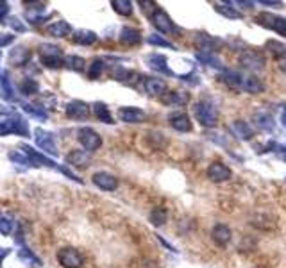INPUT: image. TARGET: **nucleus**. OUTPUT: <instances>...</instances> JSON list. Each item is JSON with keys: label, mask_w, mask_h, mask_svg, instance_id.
Segmentation results:
<instances>
[{"label": "nucleus", "mask_w": 286, "mask_h": 268, "mask_svg": "<svg viewBox=\"0 0 286 268\" xmlns=\"http://www.w3.org/2000/svg\"><path fill=\"white\" fill-rule=\"evenodd\" d=\"M21 152L25 154L27 158L30 159V163H32V166H48V168H52V170H57L61 172V174H64L66 177H70L72 181H77V183H82L81 179L77 177L75 174H72V172L68 170V168H64V166H59L56 161H52L50 158H47L45 154L38 152V150H34L32 147H29V145H20Z\"/></svg>", "instance_id": "1"}, {"label": "nucleus", "mask_w": 286, "mask_h": 268, "mask_svg": "<svg viewBox=\"0 0 286 268\" xmlns=\"http://www.w3.org/2000/svg\"><path fill=\"white\" fill-rule=\"evenodd\" d=\"M193 113H195L197 122H199L202 127L211 129L217 125L218 111H217V106L213 104V100H210V98L199 100V102L195 104V107H193Z\"/></svg>", "instance_id": "2"}, {"label": "nucleus", "mask_w": 286, "mask_h": 268, "mask_svg": "<svg viewBox=\"0 0 286 268\" xmlns=\"http://www.w3.org/2000/svg\"><path fill=\"white\" fill-rule=\"evenodd\" d=\"M29 124L18 115H2L0 116V136L16 134V136H29Z\"/></svg>", "instance_id": "3"}, {"label": "nucleus", "mask_w": 286, "mask_h": 268, "mask_svg": "<svg viewBox=\"0 0 286 268\" xmlns=\"http://www.w3.org/2000/svg\"><path fill=\"white\" fill-rule=\"evenodd\" d=\"M39 54H41V63L48 68H59L61 64H64L63 52L57 45H50V43H43L39 47Z\"/></svg>", "instance_id": "4"}, {"label": "nucleus", "mask_w": 286, "mask_h": 268, "mask_svg": "<svg viewBox=\"0 0 286 268\" xmlns=\"http://www.w3.org/2000/svg\"><path fill=\"white\" fill-rule=\"evenodd\" d=\"M256 21L261 27L274 30V32H278L279 36H285L286 38V18L278 16V14H274V13H261L256 16Z\"/></svg>", "instance_id": "5"}, {"label": "nucleus", "mask_w": 286, "mask_h": 268, "mask_svg": "<svg viewBox=\"0 0 286 268\" xmlns=\"http://www.w3.org/2000/svg\"><path fill=\"white\" fill-rule=\"evenodd\" d=\"M77 140L84 147L86 152H93V150L100 149L102 145V138L98 136V132H95L91 127H81L77 131Z\"/></svg>", "instance_id": "6"}, {"label": "nucleus", "mask_w": 286, "mask_h": 268, "mask_svg": "<svg viewBox=\"0 0 286 268\" xmlns=\"http://www.w3.org/2000/svg\"><path fill=\"white\" fill-rule=\"evenodd\" d=\"M238 61L245 70H249V72H258V70L265 68V57H263L260 52L244 50L240 54Z\"/></svg>", "instance_id": "7"}, {"label": "nucleus", "mask_w": 286, "mask_h": 268, "mask_svg": "<svg viewBox=\"0 0 286 268\" xmlns=\"http://www.w3.org/2000/svg\"><path fill=\"white\" fill-rule=\"evenodd\" d=\"M57 261L63 268H81L82 263H84L81 252L72 247H64L57 251Z\"/></svg>", "instance_id": "8"}, {"label": "nucleus", "mask_w": 286, "mask_h": 268, "mask_svg": "<svg viewBox=\"0 0 286 268\" xmlns=\"http://www.w3.org/2000/svg\"><path fill=\"white\" fill-rule=\"evenodd\" d=\"M34 141L43 152L50 154V156H57V147H56V141H54V134H52V132L45 131V129L41 127L34 129Z\"/></svg>", "instance_id": "9"}, {"label": "nucleus", "mask_w": 286, "mask_h": 268, "mask_svg": "<svg viewBox=\"0 0 286 268\" xmlns=\"http://www.w3.org/2000/svg\"><path fill=\"white\" fill-rule=\"evenodd\" d=\"M193 43H195V47L201 50V54H213L224 41L218 38H213V36L210 34H206V32H199V34L195 36V39H193Z\"/></svg>", "instance_id": "10"}, {"label": "nucleus", "mask_w": 286, "mask_h": 268, "mask_svg": "<svg viewBox=\"0 0 286 268\" xmlns=\"http://www.w3.org/2000/svg\"><path fill=\"white\" fill-rule=\"evenodd\" d=\"M118 118L125 124H141L147 118V113L140 107L127 106V107H120L118 109Z\"/></svg>", "instance_id": "11"}, {"label": "nucleus", "mask_w": 286, "mask_h": 268, "mask_svg": "<svg viewBox=\"0 0 286 268\" xmlns=\"http://www.w3.org/2000/svg\"><path fill=\"white\" fill-rule=\"evenodd\" d=\"M231 175H233L231 168L224 165L222 161L211 163L210 168H208V179L213 181V183H226V181L231 179Z\"/></svg>", "instance_id": "12"}, {"label": "nucleus", "mask_w": 286, "mask_h": 268, "mask_svg": "<svg viewBox=\"0 0 286 268\" xmlns=\"http://www.w3.org/2000/svg\"><path fill=\"white\" fill-rule=\"evenodd\" d=\"M91 181H93L95 186L104 190V192H115L118 188V179L115 175L107 174V172H95Z\"/></svg>", "instance_id": "13"}, {"label": "nucleus", "mask_w": 286, "mask_h": 268, "mask_svg": "<svg viewBox=\"0 0 286 268\" xmlns=\"http://www.w3.org/2000/svg\"><path fill=\"white\" fill-rule=\"evenodd\" d=\"M150 21H152V25L156 27L159 32H163V34H172V32L175 30L170 16H168L165 11H161V9H158V11L150 16Z\"/></svg>", "instance_id": "14"}, {"label": "nucleus", "mask_w": 286, "mask_h": 268, "mask_svg": "<svg viewBox=\"0 0 286 268\" xmlns=\"http://www.w3.org/2000/svg\"><path fill=\"white\" fill-rule=\"evenodd\" d=\"M252 122H254V125L263 132H272L274 127H276V120H274V116L270 115L269 111H263V109L254 111Z\"/></svg>", "instance_id": "15"}, {"label": "nucleus", "mask_w": 286, "mask_h": 268, "mask_svg": "<svg viewBox=\"0 0 286 268\" xmlns=\"http://www.w3.org/2000/svg\"><path fill=\"white\" fill-rule=\"evenodd\" d=\"M64 111H66V116H68V118L84 120L90 115V106L86 102H82V100H72V102L66 104Z\"/></svg>", "instance_id": "16"}, {"label": "nucleus", "mask_w": 286, "mask_h": 268, "mask_svg": "<svg viewBox=\"0 0 286 268\" xmlns=\"http://www.w3.org/2000/svg\"><path fill=\"white\" fill-rule=\"evenodd\" d=\"M168 122H170V125L175 129V131H179V132L192 131V120H190V116L186 115V113H183V111L170 113V116H168Z\"/></svg>", "instance_id": "17"}, {"label": "nucleus", "mask_w": 286, "mask_h": 268, "mask_svg": "<svg viewBox=\"0 0 286 268\" xmlns=\"http://www.w3.org/2000/svg\"><path fill=\"white\" fill-rule=\"evenodd\" d=\"M147 64H149L150 68L154 70V72H161L165 73V75H172V70L168 68V64H167V57L161 54H149L145 57Z\"/></svg>", "instance_id": "18"}, {"label": "nucleus", "mask_w": 286, "mask_h": 268, "mask_svg": "<svg viewBox=\"0 0 286 268\" xmlns=\"http://www.w3.org/2000/svg\"><path fill=\"white\" fill-rule=\"evenodd\" d=\"M231 131H233V134H235L238 140H252V136H254V131H252V127L247 124V122H244V120H235L233 124H231Z\"/></svg>", "instance_id": "19"}, {"label": "nucleus", "mask_w": 286, "mask_h": 268, "mask_svg": "<svg viewBox=\"0 0 286 268\" xmlns=\"http://www.w3.org/2000/svg\"><path fill=\"white\" fill-rule=\"evenodd\" d=\"M240 89H242V91H247V93L251 95H258L265 89V86H263V82H261L256 75H244Z\"/></svg>", "instance_id": "20"}, {"label": "nucleus", "mask_w": 286, "mask_h": 268, "mask_svg": "<svg viewBox=\"0 0 286 268\" xmlns=\"http://www.w3.org/2000/svg\"><path fill=\"white\" fill-rule=\"evenodd\" d=\"M66 161L72 166H77V168H84V166L90 165L91 156L90 152H86V150H72V152L66 156Z\"/></svg>", "instance_id": "21"}, {"label": "nucleus", "mask_w": 286, "mask_h": 268, "mask_svg": "<svg viewBox=\"0 0 286 268\" xmlns=\"http://www.w3.org/2000/svg\"><path fill=\"white\" fill-rule=\"evenodd\" d=\"M143 89H145V93L156 97V95H161L167 89V82L163 79H156V77H147L143 81Z\"/></svg>", "instance_id": "22"}, {"label": "nucleus", "mask_w": 286, "mask_h": 268, "mask_svg": "<svg viewBox=\"0 0 286 268\" xmlns=\"http://www.w3.org/2000/svg\"><path fill=\"white\" fill-rule=\"evenodd\" d=\"M47 32L50 36H54V38H66V36L72 32V27H70L68 21L57 20V21H54V23H50V25L47 27Z\"/></svg>", "instance_id": "23"}, {"label": "nucleus", "mask_w": 286, "mask_h": 268, "mask_svg": "<svg viewBox=\"0 0 286 268\" xmlns=\"http://www.w3.org/2000/svg\"><path fill=\"white\" fill-rule=\"evenodd\" d=\"M211 236H213L215 243L217 245H220V247H224V245H227L231 240V229L227 226H224V224H218V226L213 227V233H211Z\"/></svg>", "instance_id": "24"}, {"label": "nucleus", "mask_w": 286, "mask_h": 268, "mask_svg": "<svg viewBox=\"0 0 286 268\" xmlns=\"http://www.w3.org/2000/svg\"><path fill=\"white\" fill-rule=\"evenodd\" d=\"M141 41V32L133 27H124L120 30V43L124 45H138Z\"/></svg>", "instance_id": "25"}, {"label": "nucleus", "mask_w": 286, "mask_h": 268, "mask_svg": "<svg viewBox=\"0 0 286 268\" xmlns=\"http://www.w3.org/2000/svg\"><path fill=\"white\" fill-rule=\"evenodd\" d=\"M0 97L4 98V100H7V102L16 100L14 88L11 86V79H9L7 73H2V79H0Z\"/></svg>", "instance_id": "26"}, {"label": "nucleus", "mask_w": 286, "mask_h": 268, "mask_svg": "<svg viewBox=\"0 0 286 268\" xmlns=\"http://www.w3.org/2000/svg\"><path fill=\"white\" fill-rule=\"evenodd\" d=\"M215 9H217L218 14H222V16L229 18V20H242V18H244V14L240 13L236 7H233V4H231V2L217 4V5H215Z\"/></svg>", "instance_id": "27"}, {"label": "nucleus", "mask_w": 286, "mask_h": 268, "mask_svg": "<svg viewBox=\"0 0 286 268\" xmlns=\"http://www.w3.org/2000/svg\"><path fill=\"white\" fill-rule=\"evenodd\" d=\"M186 102H188V93L184 91H168L163 97V104L167 106H184Z\"/></svg>", "instance_id": "28"}, {"label": "nucleus", "mask_w": 286, "mask_h": 268, "mask_svg": "<svg viewBox=\"0 0 286 268\" xmlns=\"http://www.w3.org/2000/svg\"><path fill=\"white\" fill-rule=\"evenodd\" d=\"M95 41H97V34H95L93 30L81 29V30H75V32H73V43H77V45H84V47H88V45H93Z\"/></svg>", "instance_id": "29"}, {"label": "nucleus", "mask_w": 286, "mask_h": 268, "mask_svg": "<svg viewBox=\"0 0 286 268\" xmlns=\"http://www.w3.org/2000/svg\"><path fill=\"white\" fill-rule=\"evenodd\" d=\"M93 115L97 116L100 122H104V124H115L113 122V116H111V113H109V107L106 106L104 102H95L93 104Z\"/></svg>", "instance_id": "30"}, {"label": "nucleus", "mask_w": 286, "mask_h": 268, "mask_svg": "<svg viewBox=\"0 0 286 268\" xmlns=\"http://www.w3.org/2000/svg\"><path fill=\"white\" fill-rule=\"evenodd\" d=\"M18 260L21 261V263H25V265H30V267H41V260H39L38 256L34 254L32 251H29V249H20L18 251Z\"/></svg>", "instance_id": "31"}, {"label": "nucleus", "mask_w": 286, "mask_h": 268, "mask_svg": "<svg viewBox=\"0 0 286 268\" xmlns=\"http://www.w3.org/2000/svg\"><path fill=\"white\" fill-rule=\"evenodd\" d=\"M113 77H115L116 81L125 82V84H136L140 75H138L136 72H131V70H127V68H118L115 73H113Z\"/></svg>", "instance_id": "32"}, {"label": "nucleus", "mask_w": 286, "mask_h": 268, "mask_svg": "<svg viewBox=\"0 0 286 268\" xmlns=\"http://www.w3.org/2000/svg\"><path fill=\"white\" fill-rule=\"evenodd\" d=\"M21 109H23V113H27L29 116H32V118H39V120H47L48 118V113L43 107L39 106H34V104H21Z\"/></svg>", "instance_id": "33"}, {"label": "nucleus", "mask_w": 286, "mask_h": 268, "mask_svg": "<svg viewBox=\"0 0 286 268\" xmlns=\"http://www.w3.org/2000/svg\"><path fill=\"white\" fill-rule=\"evenodd\" d=\"M150 224L156 227L159 226H165L167 224V218H168V213L165 208H154L152 211H150Z\"/></svg>", "instance_id": "34"}, {"label": "nucleus", "mask_w": 286, "mask_h": 268, "mask_svg": "<svg viewBox=\"0 0 286 268\" xmlns=\"http://www.w3.org/2000/svg\"><path fill=\"white\" fill-rule=\"evenodd\" d=\"M111 5L122 16H131L133 14V2H129V0H113Z\"/></svg>", "instance_id": "35"}, {"label": "nucleus", "mask_w": 286, "mask_h": 268, "mask_svg": "<svg viewBox=\"0 0 286 268\" xmlns=\"http://www.w3.org/2000/svg\"><path fill=\"white\" fill-rule=\"evenodd\" d=\"M197 59L201 61V63L208 64V66H211V68H218V70H224L222 66V61H220V57L215 54H197Z\"/></svg>", "instance_id": "36"}, {"label": "nucleus", "mask_w": 286, "mask_h": 268, "mask_svg": "<svg viewBox=\"0 0 286 268\" xmlns=\"http://www.w3.org/2000/svg\"><path fill=\"white\" fill-rule=\"evenodd\" d=\"M64 64H66L70 70H73V72H82L86 61L82 59V57H79V55H66V57H64Z\"/></svg>", "instance_id": "37"}, {"label": "nucleus", "mask_w": 286, "mask_h": 268, "mask_svg": "<svg viewBox=\"0 0 286 268\" xmlns=\"http://www.w3.org/2000/svg\"><path fill=\"white\" fill-rule=\"evenodd\" d=\"M29 59H30V52L25 50V48H16V50L11 52V61H13L16 66L25 64Z\"/></svg>", "instance_id": "38"}, {"label": "nucleus", "mask_w": 286, "mask_h": 268, "mask_svg": "<svg viewBox=\"0 0 286 268\" xmlns=\"http://www.w3.org/2000/svg\"><path fill=\"white\" fill-rule=\"evenodd\" d=\"M267 50L270 52L272 55H276L278 59H281V57H286V45H283V43L279 41H267Z\"/></svg>", "instance_id": "39"}, {"label": "nucleus", "mask_w": 286, "mask_h": 268, "mask_svg": "<svg viewBox=\"0 0 286 268\" xmlns=\"http://www.w3.org/2000/svg\"><path fill=\"white\" fill-rule=\"evenodd\" d=\"M39 91V86L34 79H25V81L20 84V93L21 95H34Z\"/></svg>", "instance_id": "40"}, {"label": "nucleus", "mask_w": 286, "mask_h": 268, "mask_svg": "<svg viewBox=\"0 0 286 268\" xmlns=\"http://www.w3.org/2000/svg\"><path fill=\"white\" fill-rule=\"evenodd\" d=\"M102 72H104V61L102 59H93V61H91L90 68H88V77H90L91 81L98 79Z\"/></svg>", "instance_id": "41"}, {"label": "nucleus", "mask_w": 286, "mask_h": 268, "mask_svg": "<svg viewBox=\"0 0 286 268\" xmlns=\"http://www.w3.org/2000/svg\"><path fill=\"white\" fill-rule=\"evenodd\" d=\"M9 159L13 163H16V165H23V166H32V163H30V159L27 158L25 154L21 152V150H11L9 152Z\"/></svg>", "instance_id": "42"}, {"label": "nucleus", "mask_w": 286, "mask_h": 268, "mask_svg": "<svg viewBox=\"0 0 286 268\" xmlns=\"http://www.w3.org/2000/svg\"><path fill=\"white\" fill-rule=\"evenodd\" d=\"M147 43H150V45H156V47L174 48V45H172L170 41H167V39L161 38V36H158V34H150L149 38H147Z\"/></svg>", "instance_id": "43"}, {"label": "nucleus", "mask_w": 286, "mask_h": 268, "mask_svg": "<svg viewBox=\"0 0 286 268\" xmlns=\"http://www.w3.org/2000/svg\"><path fill=\"white\" fill-rule=\"evenodd\" d=\"M0 233L4 236H9L13 233V222L9 220L7 217H0Z\"/></svg>", "instance_id": "44"}, {"label": "nucleus", "mask_w": 286, "mask_h": 268, "mask_svg": "<svg viewBox=\"0 0 286 268\" xmlns=\"http://www.w3.org/2000/svg\"><path fill=\"white\" fill-rule=\"evenodd\" d=\"M141 9H143V13L147 14V16H152L156 11H158V7H156V2H140Z\"/></svg>", "instance_id": "45"}, {"label": "nucleus", "mask_w": 286, "mask_h": 268, "mask_svg": "<svg viewBox=\"0 0 286 268\" xmlns=\"http://www.w3.org/2000/svg\"><path fill=\"white\" fill-rule=\"evenodd\" d=\"M13 41H14V36L13 34H0V48L7 47V45H11Z\"/></svg>", "instance_id": "46"}, {"label": "nucleus", "mask_w": 286, "mask_h": 268, "mask_svg": "<svg viewBox=\"0 0 286 268\" xmlns=\"http://www.w3.org/2000/svg\"><path fill=\"white\" fill-rule=\"evenodd\" d=\"M9 25L13 27L14 30H18V32H23V30H25V25H21L18 18H11V20H9Z\"/></svg>", "instance_id": "47"}, {"label": "nucleus", "mask_w": 286, "mask_h": 268, "mask_svg": "<svg viewBox=\"0 0 286 268\" xmlns=\"http://www.w3.org/2000/svg\"><path fill=\"white\" fill-rule=\"evenodd\" d=\"M274 152L278 154V158L281 159V161L286 163V147H283V145L278 143V147H276V150H274Z\"/></svg>", "instance_id": "48"}, {"label": "nucleus", "mask_w": 286, "mask_h": 268, "mask_svg": "<svg viewBox=\"0 0 286 268\" xmlns=\"http://www.w3.org/2000/svg\"><path fill=\"white\" fill-rule=\"evenodd\" d=\"M7 11H9V5H7V2H0V20L7 14Z\"/></svg>", "instance_id": "49"}, {"label": "nucleus", "mask_w": 286, "mask_h": 268, "mask_svg": "<svg viewBox=\"0 0 286 268\" xmlns=\"http://www.w3.org/2000/svg\"><path fill=\"white\" fill-rule=\"evenodd\" d=\"M281 122H283V125L286 127V106L283 107V113H281Z\"/></svg>", "instance_id": "50"}, {"label": "nucleus", "mask_w": 286, "mask_h": 268, "mask_svg": "<svg viewBox=\"0 0 286 268\" xmlns=\"http://www.w3.org/2000/svg\"><path fill=\"white\" fill-rule=\"evenodd\" d=\"M261 4L263 5H281V2H269V0H263Z\"/></svg>", "instance_id": "51"}, {"label": "nucleus", "mask_w": 286, "mask_h": 268, "mask_svg": "<svg viewBox=\"0 0 286 268\" xmlns=\"http://www.w3.org/2000/svg\"><path fill=\"white\" fill-rule=\"evenodd\" d=\"M279 68H281L283 72L286 73V59H283V61H281V64H279Z\"/></svg>", "instance_id": "52"}]
</instances>
